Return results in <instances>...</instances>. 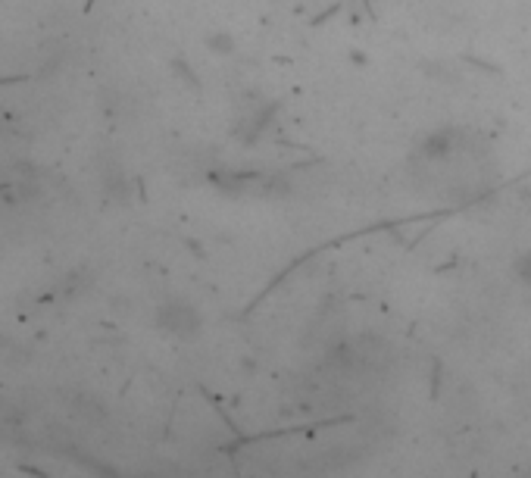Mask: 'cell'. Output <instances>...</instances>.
<instances>
[{"instance_id": "obj_1", "label": "cell", "mask_w": 531, "mask_h": 478, "mask_svg": "<svg viewBox=\"0 0 531 478\" xmlns=\"http://www.w3.org/2000/svg\"><path fill=\"white\" fill-rule=\"evenodd\" d=\"M210 47L219 50V54H232V50H235V41H232L229 32H213V35H210Z\"/></svg>"}, {"instance_id": "obj_2", "label": "cell", "mask_w": 531, "mask_h": 478, "mask_svg": "<svg viewBox=\"0 0 531 478\" xmlns=\"http://www.w3.org/2000/svg\"><path fill=\"white\" fill-rule=\"evenodd\" d=\"M516 275L525 282V288H531V250L516 260Z\"/></svg>"}]
</instances>
